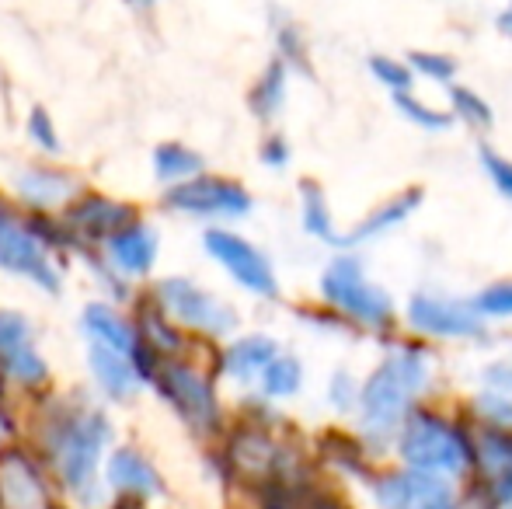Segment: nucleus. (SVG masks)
<instances>
[{
  "mask_svg": "<svg viewBox=\"0 0 512 509\" xmlns=\"http://www.w3.org/2000/svg\"><path fill=\"white\" fill-rule=\"evenodd\" d=\"M18 436L39 454L63 506L108 509L105 457L119 440L115 408L98 401L84 384L53 387L21 412Z\"/></svg>",
  "mask_w": 512,
  "mask_h": 509,
  "instance_id": "obj_1",
  "label": "nucleus"
},
{
  "mask_svg": "<svg viewBox=\"0 0 512 509\" xmlns=\"http://www.w3.org/2000/svg\"><path fill=\"white\" fill-rule=\"evenodd\" d=\"M70 248L60 224L21 210L0 189V272L46 300H60L70 286Z\"/></svg>",
  "mask_w": 512,
  "mask_h": 509,
  "instance_id": "obj_2",
  "label": "nucleus"
},
{
  "mask_svg": "<svg viewBox=\"0 0 512 509\" xmlns=\"http://www.w3.org/2000/svg\"><path fill=\"white\" fill-rule=\"evenodd\" d=\"M220 381L209 363V349L189 346L185 353L164 356L150 363L147 394H154L175 422L189 436L213 443L227 429V405H223Z\"/></svg>",
  "mask_w": 512,
  "mask_h": 509,
  "instance_id": "obj_3",
  "label": "nucleus"
},
{
  "mask_svg": "<svg viewBox=\"0 0 512 509\" xmlns=\"http://www.w3.org/2000/svg\"><path fill=\"white\" fill-rule=\"evenodd\" d=\"M136 300L154 314H161L192 346L203 349L220 346L223 339H230L241 328L237 307L189 272H157Z\"/></svg>",
  "mask_w": 512,
  "mask_h": 509,
  "instance_id": "obj_4",
  "label": "nucleus"
},
{
  "mask_svg": "<svg viewBox=\"0 0 512 509\" xmlns=\"http://www.w3.org/2000/svg\"><path fill=\"white\" fill-rule=\"evenodd\" d=\"M53 387H60V377L46 353L39 321L25 307L0 304V408L21 419V412Z\"/></svg>",
  "mask_w": 512,
  "mask_h": 509,
  "instance_id": "obj_5",
  "label": "nucleus"
},
{
  "mask_svg": "<svg viewBox=\"0 0 512 509\" xmlns=\"http://www.w3.org/2000/svg\"><path fill=\"white\" fill-rule=\"evenodd\" d=\"M429 381V363L425 353L418 346H401L373 370V377L363 384L356 405H359V419L363 429L370 436H384L394 433L405 419L411 398Z\"/></svg>",
  "mask_w": 512,
  "mask_h": 509,
  "instance_id": "obj_6",
  "label": "nucleus"
},
{
  "mask_svg": "<svg viewBox=\"0 0 512 509\" xmlns=\"http://www.w3.org/2000/svg\"><path fill=\"white\" fill-rule=\"evenodd\" d=\"M161 210L203 227H234L255 213V196L237 178L206 168L196 178L161 189Z\"/></svg>",
  "mask_w": 512,
  "mask_h": 509,
  "instance_id": "obj_7",
  "label": "nucleus"
},
{
  "mask_svg": "<svg viewBox=\"0 0 512 509\" xmlns=\"http://www.w3.org/2000/svg\"><path fill=\"white\" fill-rule=\"evenodd\" d=\"M105 492L108 506H133V509H161L171 503V482L157 457L143 447L140 440H119L112 443L105 457Z\"/></svg>",
  "mask_w": 512,
  "mask_h": 509,
  "instance_id": "obj_8",
  "label": "nucleus"
},
{
  "mask_svg": "<svg viewBox=\"0 0 512 509\" xmlns=\"http://www.w3.org/2000/svg\"><path fill=\"white\" fill-rule=\"evenodd\" d=\"M88 185V178L77 168H70V164L53 161V157H32V161L11 171L4 192L21 210L46 220H60Z\"/></svg>",
  "mask_w": 512,
  "mask_h": 509,
  "instance_id": "obj_9",
  "label": "nucleus"
},
{
  "mask_svg": "<svg viewBox=\"0 0 512 509\" xmlns=\"http://www.w3.org/2000/svg\"><path fill=\"white\" fill-rule=\"evenodd\" d=\"M203 255L237 290L255 300H279V272L272 258L262 252L251 238H244L234 227H203L199 234Z\"/></svg>",
  "mask_w": 512,
  "mask_h": 509,
  "instance_id": "obj_10",
  "label": "nucleus"
},
{
  "mask_svg": "<svg viewBox=\"0 0 512 509\" xmlns=\"http://www.w3.org/2000/svg\"><path fill=\"white\" fill-rule=\"evenodd\" d=\"M321 297L335 307L342 318L359 321L370 328H387L394 321V304L380 286L366 279V269L356 255H338L321 272Z\"/></svg>",
  "mask_w": 512,
  "mask_h": 509,
  "instance_id": "obj_11",
  "label": "nucleus"
},
{
  "mask_svg": "<svg viewBox=\"0 0 512 509\" xmlns=\"http://www.w3.org/2000/svg\"><path fill=\"white\" fill-rule=\"evenodd\" d=\"M398 454L408 468L432 471V475H460V471H467L474 461L464 433H457L450 422L436 419V415H425V412H415L405 426H401Z\"/></svg>",
  "mask_w": 512,
  "mask_h": 509,
  "instance_id": "obj_12",
  "label": "nucleus"
},
{
  "mask_svg": "<svg viewBox=\"0 0 512 509\" xmlns=\"http://www.w3.org/2000/svg\"><path fill=\"white\" fill-rule=\"evenodd\" d=\"M0 509H63L53 475L21 436L0 440Z\"/></svg>",
  "mask_w": 512,
  "mask_h": 509,
  "instance_id": "obj_13",
  "label": "nucleus"
},
{
  "mask_svg": "<svg viewBox=\"0 0 512 509\" xmlns=\"http://www.w3.org/2000/svg\"><path fill=\"white\" fill-rule=\"evenodd\" d=\"M88 252V248H84ZM122 283H129L136 293L157 276V265H161V252H164V238H161V227L140 213L133 217L129 224H122L115 234H108L98 248H91Z\"/></svg>",
  "mask_w": 512,
  "mask_h": 509,
  "instance_id": "obj_14",
  "label": "nucleus"
},
{
  "mask_svg": "<svg viewBox=\"0 0 512 509\" xmlns=\"http://www.w3.org/2000/svg\"><path fill=\"white\" fill-rule=\"evenodd\" d=\"M140 213L143 210L133 199L112 196V192H102V189H95V185H88L56 224H60L63 241H67L70 255H74V252H84V248H98L108 234H115L122 224H129V220L140 217Z\"/></svg>",
  "mask_w": 512,
  "mask_h": 509,
  "instance_id": "obj_15",
  "label": "nucleus"
},
{
  "mask_svg": "<svg viewBox=\"0 0 512 509\" xmlns=\"http://www.w3.org/2000/svg\"><path fill=\"white\" fill-rule=\"evenodd\" d=\"M81 367H84V387L105 401L108 408H133L147 394V374L150 367L143 360H133L126 353H115L105 346H81Z\"/></svg>",
  "mask_w": 512,
  "mask_h": 509,
  "instance_id": "obj_16",
  "label": "nucleus"
},
{
  "mask_svg": "<svg viewBox=\"0 0 512 509\" xmlns=\"http://www.w3.org/2000/svg\"><path fill=\"white\" fill-rule=\"evenodd\" d=\"M74 328H77V339H81V346L115 349V353H126V356L143 360L150 367L147 353H143L140 321H136L133 304H115V300L91 293V297L77 307Z\"/></svg>",
  "mask_w": 512,
  "mask_h": 509,
  "instance_id": "obj_17",
  "label": "nucleus"
},
{
  "mask_svg": "<svg viewBox=\"0 0 512 509\" xmlns=\"http://www.w3.org/2000/svg\"><path fill=\"white\" fill-rule=\"evenodd\" d=\"M279 342L265 332H234L220 346L209 349V363L220 384L230 387H255L269 360L279 353Z\"/></svg>",
  "mask_w": 512,
  "mask_h": 509,
  "instance_id": "obj_18",
  "label": "nucleus"
},
{
  "mask_svg": "<svg viewBox=\"0 0 512 509\" xmlns=\"http://www.w3.org/2000/svg\"><path fill=\"white\" fill-rule=\"evenodd\" d=\"M380 509H460V499L446 478L432 471H394L373 489Z\"/></svg>",
  "mask_w": 512,
  "mask_h": 509,
  "instance_id": "obj_19",
  "label": "nucleus"
},
{
  "mask_svg": "<svg viewBox=\"0 0 512 509\" xmlns=\"http://www.w3.org/2000/svg\"><path fill=\"white\" fill-rule=\"evenodd\" d=\"M408 321L418 332L439 335V339H478L485 332V318L471 304L432 297V293H415L411 297Z\"/></svg>",
  "mask_w": 512,
  "mask_h": 509,
  "instance_id": "obj_20",
  "label": "nucleus"
},
{
  "mask_svg": "<svg viewBox=\"0 0 512 509\" xmlns=\"http://www.w3.org/2000/svg\"><path fill=\"white\" fill-rule=\"evenodd\" d=\"M199 171H206L203 150H196L185 140H161L150 150V175L161 189L185 182V178H196Z\"/></svg>",
  "mask_w": 512,
  "mask_h": 509,
  "instance_id": "obj_21",
  "label": "nucleus"
},
{
  "mask_svg": "<svg viewBox=\"0 0 512 509\" xmlns=\"http://www.w3.org/2000/svg\"><path fill=\"white\" fill-rule=\"evenodd\" d=\"M478 457L492 478V496L502 509L512 506V433L485 429L478 440Z\"/></svg>",
  "mask_w": 512,
  "mask_h": 509,
  "instance_id": "obj_22",
  "label": "nucleus"
},
{
  "mask_svg": "<svg viewBox=\"0 0 512 509\" xmlns=\"http://www.w3.org/2000/svg\"><path fill=\"white\" fill-rule=\"evenodd\" d=\"M286 91H290V67L283 60H269V67L255 77L248 91V109L255 119L272 123V119L283 112L286 105Z\"/></svg>",
  "mask_w": 512,
  "mask_h": 509,
  "instance_id": "obj_23",
  "label": "nucleus"
},
{
  "mask_svg": "<svg viewBox=\"0 0 512 509\" xmlns=\"http://www.w3.org/2000/svg\"><path fill=\"white\" fill-rule=\"evenodd\" d=\"M300 387H304V363L293 353H286V349H279L269 360V367L262 370V377L255 381V398L286 401V398H297Z\"/></svg>",
  "mask_w": 512,
  "mask_h": 509,
  "instance_id": "obj_24",
  "label": "nucleus"
},
{
  "mask_svg": "<svg viewBox=\"0 0 512 509\" xmlns=\"http://www.w3.org/2000/svg\"><path fill=\"white\" fill-rule=\"evenodd\" d=\"M300 224H304V231L314 241H324V245H331V248H349V238L338 234L335 220H331V210H328V199H324V192L317 189L314 182L300 185Z\"/></svg>",
  "mask_w": 512,
  "mask_h": 509,
  "instance_id": "obj_25",
  "label": "nucleus"
},
{
  "mask_svg": "<svg viewBox=\"0 0 512 509\" xmlns=\"http://www.w3.org/2000/svg\"><path fill=\"white\" fill-rule=\"evenodd\" d=\"M418 203H422V189H408V192H401V196H394L391 203L377 206V210H373L370 217L356 227V231L345 234V238H349V248L359 245V241L377 238V234H387L391 227H398L401 220H408L411 213L418 210Z\"/></svg>",
  "mask_w": 512,
  "mask_h": 509,
  "instance_id": "obj_26",
  "label": "nucleus"
},
{
  "mask_svg": "<svg viewBox=\"0 0 512 509\" xmlns=\"http://www.w3.org/2000/svg\"><path fill=\"white\" fill-rule=\"evenodd\" d=\"M21 133H25L28 147H32L35 157H53V161H63V133H60V123L56 116L46 109V105H32L25 112V123H21Z\"/></svg>",
  "mask_w": 512,
  "mask_h": 509,
  "instance_id": "obj_27",
  "label": "nucleus"
},
{
  "mask_svg": "<svg viewBox=\"0 0 512 509\" xmlns=\"http://www.w3.org/2000/svg\"><path fill=\"white\" fill-rule=\"evenodd\" d=\"M276 60H283L286 67H297L307 70V46H304V35L293 21H279L276 25Z\"/></svg>",
  "mask_w": 512,
  "mask_h": 509,
  "instance_id": "obj_28",
  "label": "nucleus"
},
{
  "mask_svg": "<svg viewBox=\"0 0 512 509\" xmlns=\"http://www.w3.org/2000/svg\"><path fill=\"white\" fill-rule=\"evenodd\" d=\"M481 318H512V283H495L471 300Z\"/></svg>",
  "mask_w": 512,
  "mask_h": 509,
  "instance_id": "obj_29",
  "label": "nucleus"
},
{
  "mask_svg": "<svg viewBox=\"0 0 512 509\" xmlns=\"http://www.w3.org/2000/svg\"><path fill=\"white\" fill-rule=\"evenodd\" d=\"M394 102H398V109L408 116V123L422 126V129H446L450 126V116H443V112L422 105L415 95H408V91H394Z\"/></svg>",
  "mask_w": 512,
  "mask_h": 509,
  "instance_id": "obj_30",
  "label": "nucleus"
},
{
  "mask_svg": "<svg viewBox=\"0 0 512 509\" xmlns=\"http://www.w3.org/2000/svg\"><path fill=\"white\" fill-rule=\"evenodd\" d=\"M453 109H457V116L464 119V123H471V126H478V129H485V126H492V109H488L485 102H481L474 91H467V88H453Z\"/></svg>",
  "mask_w": 512,
  "mask_h": 509,
  "instance_id": "obj_31",
  "label": "nucleus"
},
{
  "mask_svg": "<svg viewBox=\"0 0 512 509\" xmlns=\"http://www.w3.org/2000/svg\"><path fill=\"white\" fill-rule=\"evenodd\" d=\"M481 168L488 171V178H492V185L502 192L506 199H512V161L502 154H495L492 147H481Z\"/></svg>",
  "mask_w": 512,
  "mask_h": 509,
  "instance_id": "obj_32",
  "label": "nucleus"
},
{
  "mask_svg": "<svg viewBox=\"0 0 512 509\" xmlns=\"http://www.w3.org/2000/svg\"><path fill=\"white\" fill-rule=\"evenodd\" d=\"M290 157H293V150H290V140H286L283 133H269L262 140V147H258V161L272 171H283L286 164H290Z\"/></svg>",
  "mask_w": 512,
  "mask_h": 509,
  "instance_id": "obj_33",
  "label": "nucleus"
},
{
  "mask_svg": "<svg viewBox=\"0 0 512 509\" xmlns=\"http://www.w3.org/2000/svg\"><path fill=\"white\" fill-rule=\"evenodd\" d=\"M370 70L387 84V88H394V91H408L411 88V70L405 67V63L387 60V56H373Z\"/></svg>",
  "mask_w": 512,
  "mask_h": 509,
  "instance_id": "obj_34",
  "label": "nucleus"
},
{
  "mask_svg": "<svg viewBox=\"0 0 512 509\" xmlns=\"http://www.w3.org/2000/svg\"><path fill=\"white\" fill-rule=\"evenodd\" d=\"M411 67H415L418 74L432 77V81H450V77L457 74V63L439 53H415L411 56Z\"/></svg>",
  "mask_w": 512,
  "mask_h": 509,
  "instance_id": "obj_35",
  "label": "nucleus"
},
{
  "mask_svg": "<svg viewBox=\"0 0 512 509\" xmlns=\"http://www.w3.org/2000/svg\"><path fill=\"white\" fill-rule=\"evenodd\" d=\"M328 398H331V405H335L338 412H349V408H356L359 391H356V384H352V377L345 374V370H335V374H331Z\"/></svg>",
  "mask_w": 512,
  "mask_h": 509,
  "instance_id": "obj_36",
  "label": "nucleus"
},
{
  "mask_svg": "<svg viewBox=\"0 0 512 509\" xmlns=\"http://www.w3.org/2000/svg\"><path fill=\"white\" fill-rule=\"evenodd\" d=\"M478 412H485L492 419V426H512V398L502 391L481 394L478 398Z\"/></svg>",
  "mask_w": 512,
  "mask_h": 509,
  "instance_id": "obj_37",
  "label": "nucleus"
},
{
  "mask_svg": "<svg viewBox=\"0 0 512 509\" xmlns=\"http://www.w3.org/2000/svg\"><path fill=\"white\" fill-rule=\"evenodd\" d=\"M485 384L492 387V391L509 394L512 391V363H492V367L485 370Z\"/></svg>",
  "mask_w": 512,
  "mask_h": 509,
  "instance_id": "obj_38",
  "label": "nucleus"
},
{
  "mask_svg": "<svg viewBox=\"0 0 512 509\" xmlns=\"http://www.w3.org/2000/svg\"><path fill=\"white\" fill-rule=\"evenodd\" d=\"M499 28H502V32L509 35V39H512V4L506 7V11L499 14Z\"/></svg>",
  "mask_w": 512,
  "mask_h": 509,
  "instance_id": "obj_39",
  "label": "nucleus"
},
{
  "mask_svg": "<svg viewBox=\"0 0 512 509\" xmlns=\"http://www.w3.org/2000/svg\"><path fill=\"white\" fill-rule=\"evenodd\" d=\"M129 7H140V11H150V7H157L161 0H126Z\"/></svg>",
  "mask_w": 512,
  "mask_h": 509,
  "instance_id": "obj_40",
  "label": "nucleus"
},
{
  "mask_svg": "<svg viewBox=\"0 0 512 509\" xmlns=\"http://www.w3.org/2000/svg\"><path fill=\"white\" fill-rule=\"evenodd\" d=\"M63 509H70V506H63Z\"/></svg>",
  "mask_w": 512,
  "mask_h": 509,
  "instance_id": "obj_41",
  "label": "nucleus"
}]
</instances>
